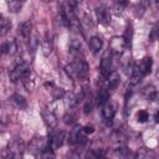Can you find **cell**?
<instances>
[{
    "label": "cell",
    "instance_id": "obj_11",
    "mask_svg": "<svg viewBox=\"0 0 159 159\" xmlns=\"http://www.w3.org/2000/svg\"><path fill=\"white\" fill-rule=\"evenodd\" d=\"M1 48H2V53L14 56L17 52V50H19V45H17V42H16L15 39H10V40H7L6 42L2 43Z\"/></svg>",
    "mask_w": 159,
    "mask_h": 159
},
{
    "label": "cell",
    "instance_id": "obj_28",
    "mask_svg": "<svg viewBox=\"0 0 159 159\" xmlns=\"http://www.w3.org/2000/svg\"><path fill=\"white\" fill-rule=\"evenodd\" d=\"M132 36H133V27H132V25L129 24V25H127L125 32H124V36H123V39H124L125 42H127V46L130 45V42H132Z\"/></svg>",
    "mask_w": 159,
    "mask_h": 159
},
{
    "label": "cell",
    "instance_id": "obj_7",
    "mask_svg": "<svg viewBox=\"0 0 159 159\" xmlns=\"http://www.w3.org/2000/svg\"><path fill=\"white\" fill-rule=\"evenodd\" d=\"M41 117L45 122V124L47 125V128L50 129H55L57 127V118L55 116V113L50 109H42L41 111Z\"/></svg>",
    "mask_w": 159,
    "mask_h": 159
},
{
    "label": "cell",
    "instance_id": "obj_20",
    "mask_svg": "<svg viewBox=\"0 0 159 159\" xmlns=\"http://www.w3.org/2000/svg\"><path fill=\"white\" fill-rule=\"evenodd\" d=\"M11 102H12L17 108H20V109H24V108H26V106H27L26 99H25L21 94H19V93H15V94L11 96Z\"/></svg>",
    "mask_w": 159,
    "mask_h": 159
},
{
    "label": "cell",
    "instance_id": "obj_14",
    "mask_svg": "<svg viewBox=\"0 0 159 159\" xmlns=\"http://www.w3.org/2000/svg\"><path fill=\"white\" fill-rule=\"evenodd\" d=\"M31 32H32V24L30 20H26L19 25V35H21V37L27 40L31 37Z\"/></svg>",
    "mask_w": 159,
    "mask_h": 159
},
{
    "label": "cell",
    "instance_id": "obj_32",
    "mask_svg": "<svg viewBox=\"0 0 159 159\" xmlns=\"http://www.w3.org/2000/svg\"><path fill=\"white\" fill-rule=\"evenodd\" d=\"M83 128V132L86 133V134H92L93 132H94V127L93 125H84V127H82Z\"/></svg>",
    "mask_w": 159,
    "mask_h": 159
},
{
    "label": "cell",
    "instance_id": "obj_35",
    "mask_svg": "<svg viewBox=\"0 0 159 159\" xmlns=\"http://www.w3.org/2000/svg\"><path fill=\"white\" fill-rule=\"evenodd\" d=\"M158 39H159V36H158Z\"/></svg>",
    "mask_w": 159,
    "mask_h": 159
},
{
    "label": "cell",
    "instance_id": "obj_15",
    "mask_svg": "<svg viewBox=\"0 0 159 159\" xmlns=\"http://www.w3.org/2000/svg\"><path fill=\"white\" fill-rule=\"evenodd\" d=\"M101 108H102V109H101V113H102V117L104 118V120L111 122V120L114 118V114H116V109H114L113 104L108 102L107 104L102 106Z\"/></svg>",
    "mask_w": 159,
    "mask_h": 159
},
{
    "label": "cell",
    "instance_id": "obj_25",
    "mask_svg": "<svg viewBox=\"0 0 159 159\" xmlns=\"http://www.w3.org/2000/svg\"><path fill=\"white\" fill-rule=\"evenodd\" d=\"M135 118H137V120H138L139 123H145V122L149 119V113H148L145 109H140V111L137 112Z\"/></svg>",
    "mask_w": 159,
    "mask_h": 159
},
{
    "label": "cell",
    "instance_id": "obj_33",
    "mask_svg": "<svg viewBox=\"0 0 159 159\" xmlns=\"http://www.w3.org/2000/svg\"><path fill=\"white\" fill-rule=\"evenodd\" d=\"M155 122L159 124V111L157 112V116H155Z\"/></svg>",
    "mask_w": 159,
    "mask_h": 159
},
{
    "label": "cell",
    "instance_id": "obj_19",
    "mask_svg": "<svg viewBox=\"0 0 159 159\" xmlns=\"http://www.w3.org/2000/svg\"><path fill=\"white\" fill-rule=\"evenodd\" d=\"M127 1H114L113 4H112V6H111V11L116 15V16H119L122 12H123V10H124V7L127 6Z\"/></svg>",
    "mask_w": 159,
    "mask_h": 159
},
{
    "label": "cell",
    "instance_id": "obj_3",
    "mask_svg": "<svg viewBox=\"0 0 159 159\" xmlns=\"http://www.w3.org/2000/svg\"><path fill=\"white\" fill-rule=\"evenodd\" d=\"M50 148V144H48V138L45 139L42 137H35L30 144H29V152L34 155H39L41 154L45 149Z\"/></svg>",
    "mask_w": 159,
    "mask_h": 159
},
{
    "label": "cell",
    "instance_id": "obj_23",
    "mask_svg": "<svg viewBox=\"0 0 159 159\" xmlns=\"http://www.w3.org/2000/svg\"><path fill=\"white\" fill-rule=\"evenodd\" d=\"M10 27H11V22L5 17V16H0V29H1V36H4V35H6L7 32H9V30H10Z\"/></svg>",
    "mask_w": 159,
    "mask_h": 159
},
{
    "label": "cell",
    "instance_id": "obj_4",
    "mask_svg": "<svg viewBox=\"0 0 159 159\" xmlns=\"http://www.w3.org/2000/svg\"><path fill=\"white\" fill-rule=\"evenodd\" d=\"M99 70H101V73H102V77L104 80H107V77L111 75L112 72V55H111V51H106V53L102 56V60H101V65H99Z\"/></svg>",
    "mask_w": 159,
    "mask_h": 159
},
{
    "label": "cell",
    "instance_id": "obj_34",
    "mask_svg": "<svg viewBox=\"0 0 159 159\" xmlns=\"http://www.w3.org/2000/svg\"><path fill=\"white\" fill-rule=\"evenodd\" d=\"M153 5H155L157 7H159V1H153Z\"/></svg>",
    "mask_w": 159,
    "mask_h": 159
},
{
    "label": "cell",
    "instance_id": "obj_9",
    "mask_svg": "<svg viewBox=\"0 0 159 159\" xmlns=\"http://www.w3.org/2000/svg\"><path fill=\"white\" fill-rule=\"evenodd\" d=\"M63 140H65V133H63V132H56V133H53V134L48 138L50 148H51L52 150H55V149L62 147Z\"/></svg>",
    "mask_w": 159,
    "mask_h": 159
},
{
    "label": "cell",
    "instance_id": "obj_21",
    "mask_svg": "<svg viewBox=\"0 0 159 159\" xmlns=\"http://www.w3.org/2000/svg\"><path fill=\"white\" fill-rule=\"evenodd\" d=\"M41 50H42L43 56H48L52 52V41H51V39H48V36L43 37V40L41 42Z\"/></svg>",
    "mask_w": 159,
    "mask_h": 159
},
{
    "label": "cell",
    "instance_id": "obj_27",
    "mask_svg": "<svg viewBox=\"0 0 159 159\" xmlns=\"http://www.w3.org/2000/svg\"><path fill=\"white\" fill-rule=\"evenodd\" d=\"M145 10H147V5H145L144 2H138V4L135 5V7H134V14H135V16L142 17V16L144 15Z\"/></svg>",
    "mask_w": 159,
    "mask_h": 159
},
{
    "label": "cell",
    "instance_id": "obj_16",
    "mask_svg": "<svg viewBox=\"0 0 159 159\" xmlns=\"http://www.w3.org/2000/svg\"><path fill=\"white\" fill-rule=\"evenodd\" d=\"M106 82H107V88H108L109 91H112V89H116V88L118 87L119 82H120V78H119V75H118V72H116V71H112V72H111V75L107 77Z\"/></svg>",
    "mask_w": 159,
    "mask_h": 159
},
{
    "label": "cell",
    "instance_id": "obj_8",
    "mask_svg": "<svg viewBox=\"0 0 159 159\" xmlns=\"http://www.w3.org/2000/svg\"><path fill=\"white\" fill-rule=\"evenodd\" d=\"M152 66H153V61H152V58L148 57V56L143 57V58L137 63V67H138V70H139V72L142 73L143 77L147 76V75H149V73L152 72Z\"/></svg>",
    "mask_w": 159,
    "mask_h": 159
},
{
    "label": "cell",
    "instance_id": "obj_10",
    "mask_svg": "<svg viewBox=\"0 0 159 159\" xmlns=\"http://www.w3.org/2000/svg\"><path fill=\"white\" fill-rule=\"evenodd\" d=\"M94 12H96V16H97V21L99 24H103V25L109 24V10L107 7H104V6L96 7Z\"/></svg>",
    "mask_w": 159,
    "mask_h": 159
},
{
    "label": "cell",
    "instance_id": "obj_26",
    "mask_svg": "<svg viewBox=\"0 0 159 159\" xmlns=\"http://www.w3.org/2000/svg\"><path fill=\"white\" fill-rule=\"evenodd\" d=\"M103 155H104V152H101V150H88L86 153L84 159H99Z\"/></svg>",
    "mask_w": 159,
    "mask_h": 159
},
{
    "label": "cell",
    "instance_id": "obj_2",
    "mask_svg": "<svg viewBox=\"0 0 159 159\" xmlns=\"http://www.w3.org/2000/svg\"><path fill=\"white\" fill-rule=\"evenodd\" d=\"M30 75H31V71H30V68H29V66H27V63L26 62H17L15 66H14V68L10 71V73H9V77H10V80L12 81V82H16V81H19V80H26V78H29L30 77Z\"/></svg>",
    "mask_w": 159,
    "mask_h": 159
},
{
    "label": "cell",
    "instance_id": "obj_24",
    "mask_svg": "<svg viewBox=\"0 0 159 159\" xmlns=\"http://www.w3.org/2000/svg\"><path fill=\"white\" fill-rule=\"evenodd\" d=\"M143 93H144V96H145V98H147V99L153 101V99H155V98H157V91L154 89V87H153V86H147V87L144 88Z\"/></svg>",
    "mask_w": 159,
    "mask_h": 159
},
{
    "label": "cell",
    "instance_id": "obj_30",
    "mask_svg": "<svg viewBox=\"0 0 159 159\" xmlns=\"http://www.w3.org/2000/svg\"><path fill=\"white\" fill-rule=\"evenodd\" d=\"M2 159H19L17 155L15 153H12L11 150H9L7 148L2 152Z\"/></svg>",
    "mask_w": 159,
    "mask_h": 159
},
{
    "label": "cell",
    "instance_id": "obj_18",
    "mask_svg": "<svg viewBox=\"0 0 159 159\" xmlns=\"http://www.w3.org/2000/svg\"><path fill=\"white\" fill-rule=\"evenodd\" d=\"M109 102V89L108 88H101L97 94V104L98 106H104Z\"/></svg>",
    "mask_w": 159,
    "mask_h": 159
},
{
    "label": "cell",
    "instance_id": "obj_13",
    "mask_svg": "<svg viewBox=\"0 0 159 159\" xmlns=\"http://www.w3.org/2000/svg\"><path fill=\"white\" fill-rule=\"evenodd\" d=\"M134 157H135V159H155V152L150 148L142 147L137 150Z\"/></svg>",
    "mask_w": 159,
    "mask_h": 159
},
{
    "label": "cell",
    "instance_id": "obj_17",
    "mask_svg": "<svg viewBox=\"0 0 159 159\" xmlns=\"http://www.w3.org/2000/svg\"><path fill=\"white\" fill-rule=\"evenodd\" d=\"M88 45H89V48H91V51H92L93 53H97V52H99V50L102 48L103 41H102V39H101L99 36L94 35V36H92V37L89 39V41H88Z\"/></svg>",
    "mask_w": 159,
    "mask_h": 159
},
{
    "label": "cell",
    "instance_id": "obj_31",
    "mask_svg": "<svg viewBox=\"0 0 159 159\" xmlns=\"http://www.w3.org/2000/svg\"><path fill=\"white\" fill-rule=\"evenodd\" d=\"M63 119H65V123H66V124H72V123L76 120V116H75V114H72L71 112H68V113L65 116V118H63Z\"/></svg>",
    "mask_w": 159,
    "mask_h": 159
},
{
    "label": "cell",
    "instance_id": "obj_5",
    "mask_svg": "<svg viewBox=\"0 0 159 159\" xmlns=\"http://www.w3.org/2000/svg\"><path fill=\"white\" fill-rule=\"evenodd\" d=\"M125 47H127V42L123 39V36H120V37L119 36H113L111 39V42H109V48H111L109 51L111 52H113L116 55H122L124 52Z\"/></svg>",
    "mask_w": 159,
    "mask_h": 159
},
{
    "label": "cell",
    "instance_id": "obj_29",
    "mask_svg": "<svg viewBox=\"0 0 159 159\" xmlns=\"http://www.w3.org/2000/svg\"><path fill=\"white\" fill-rule=\"evenodd\" d=\"M21 6H22V2H21V1H16V0L7 1V7H9V10L12 11V12L19 11V10L21 9Z\"/></svg>",
    "mask_w": 159,
    "mask_h": 159
},
{
    "label": "cell",
    "instance_id": "obj_12",
    "mask_svg": "<svg viewBox=\"0 0 159 159\" xmlns=\"http://www.w3.org/2000/svg\"><path fill=\"white\" fill-rule=\"evenodd\" d=\"M7 149L11 150L12 153H15L19 159H21V157H22V150H24V144H22L21 138H16V139H14L11 143H9V148H7Z\"/></svg>",
    "mask_w": 159,
    "mask_h": 159
},
{
    "label": "cell",
    "instance_id": "obj_22",
    "mask_svg": "<svg viewBox=\"0 0 159 159\" xmlns=\"http://www.w3.org/2000/svg\"><path fill=\"white\" fill-rule=\"evenodd\" d=\"M50 92H51V94H52V97H53L55 99H60V98H62V97L66 94L65 91H63V88L57 87V86H55L53 83H50Z\"/></svg>",
    "mask_w": 159,
    "mask_h": 159
},
{
    "label": "cell",
    "instance_id": "obj_6",
    "mask_svg": "<svg viewBox=\"0 0 159 159\" xmlns=\"http://www.w3.org/2000/svg\"><path fill=\"white\" fill-rule=\"evenodd\" d=\"M86 133L83 132L82 127H75L70 134V143L71 144H82L86 143Z\"/></svg>",
    "mask_w": 159,
    "mask_h": 159
},
{
    "label": "cell",
    "instance_id": "obj_1",
    "mask_svg": "<svg viewBox=\"0 0 159 159\" xmlns=\"http://www.w3.org/2000/svg\"><path fill=\"white\" fill-rule=\"evenodd\" d=\"M65 70L68 77H71L75 81H86L89 77V67L83 58L72 61L70 65L65 67Z\"/></svg>",
    "mask_w": 159,
    "mask_h": 159
}]
</instances>
